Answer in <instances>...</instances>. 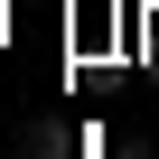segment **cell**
I'll return each mask as SVG.
<instances>
[{
	"label": "cell",
	"mask_w": 159,
	"mask_h": 159,
	"mask_svg": "<svg viewBox=\"0 0 159 159\" xmlns=\"http://www.w3.org/2000/svg\"><path fill=\"white\" fill-rule=\"evenodd\" d=\"M112 159H159V150H150V140H140V131H131V140H122V150H112Z\"/></svg>",
	"instance_id": "6da1fadb"
}]
</instances>
